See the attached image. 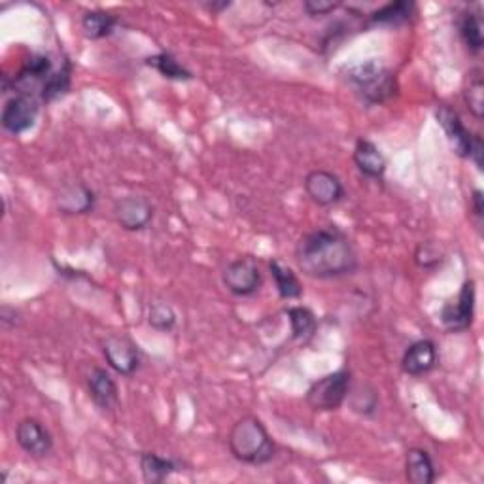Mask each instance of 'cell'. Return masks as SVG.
<instances>
[{
    "instance_id": "3",
    "label": "cell",
    "mask_w": 484,
    "mask_h": 484,
    "mask_svg": "<svg viewBox=\"0 0 484 484\" xmlns=\"http://www.w3.org/2000/svg\"><path fill=\"white\" fill-rule=\"evenodd\" d=\"M347 80L367 104H384L398 95V78L383 63L369 59L347 68Z\"/></svg>"
},
{
    "instance_id": "13",
    "label": "cell",
    "mask_w": 484,
    "mask_h": 484,
    "mask_svg": "<svg viewBox=\"0 0 484 484\" xmlns=\"http://www.w3.org/2000/svg\"><path fill=\"white\" fill-rule=\"evenodd\" d=\"M437 365V347L432 339H420L409 345L401 357V369L410 376H422Z\"/></svg>"
},
{
    "instance_id": "9",
    "label": "cell",
    "mask_w": 484,
    "mask_h": 484,
    "mask_svg": "<svg viewBox=\"0 0 484 484\" xmlns=\"http://www.w3.org/2000/svg\"><path fill=\"white\" fill-rule=\"evenodd\" d=\"M114 218L125 231H142L154 220V205L140 195L121 197L114 203Z\"/></svg>"
},
{
    "instance_id": "28",
    "label": "cell",
    "mask_w": 484,
    "mask_h": 484,
    "mask_svg": "<svg viewBox=\"0 0 484 484\" xmlns=\"http://www.w3.org/2000/svg\"><path fill=\"white\" fill-rule=\"evenodd\" d=\"M148 324L155 331H171L176 326V314L171 304L163 301H155L150 304L148 311Z\"/></svg>"
},
{
    "instance_id": "4",
    "label": "cell",
    "mask_w": 484,
    "mask_h": 484,
    "mask_svg": "<svg viewBox=\"0 0 484 484\" xmlns=\"http://www.w3.org/2000/svg\"><path fill=\"white\" fill-rule=\"evenodd\" d=\"M436 118L443 128L448 142H451L454 154L462 159L473 161L477 169L482 171V154H484L482 138L479 135H473L468 128H465L462 118L458 116L456 110L451 109V106H446V104L437 106Z\"/></svg>"
},
{
    "instance_id": "7",
    "label": "cell",
    "mask_w": 484,
    "mask_h": 484,
    "mask_svg": "<svg viewBox=\"0 0 484 484\" xmlns=\"http://www.w3.org/2000/svg\"><path fill=\"white\" fill-rule=\"evenodd\" d=\"M40 99L27 93H15L4 102L3 116V129L13 136H20L34 128V123L40 114Z\"/></svg>"
},
{
    "instance_id": "15",
    "label": "cell",
    "mask_w": 484,
    "mask_h": 484,
    "mask_svg": "<svg viewBox=\"0 0 484 484\" xmlns=\"http://www.w3.org/2000/svg\"><path fill=\"white\" fill-rule=\"evenodd\" d=\"M354 165L365 178H371V180H383V176L386 174V167H388L386 157L381 152V148L367 138H360L356 142Z\"/></svg>"
},
{
    "instance_id": "6",
    "label": "cell",
    "mask_w": 484,
    "mask_h": 484,
    "mask_svg": "<svg viewBox=\"0 0 484 484\" xmlns=\"http://www.w3.org/2000/svg\"><path fill=\"white\" fill-rule=\"evenodd\" d=\"M224 286L229 294L237 297L256 295L263 286V275L256 258L244 256L231 261L224 271Z\"/></svg>"
},
{
    "instance_id": "22",
    "label": "cell",
    "mask_w": 484,
    "mask_h": 484,
    "mask_svg": "<svg viewBox=\"0 0 484 484\" xmlns=\"http://www.w3.org/2000/svg\"><path fill=\"white\" fill-rule=\"evenodd\" d=\"M415 13H417L415 3H409V0H398V3H388L381 6L379 10H374L371 13V22L379 25L400 27V25L409 23Z\"/></svg>"
},
{
    "instance_id": "17",
    "label": "cell",
    "mask_w": 484,
    "mask_h": 484,
    "mask_svg": "<svg viewBox=\"0 0 484 484\" xmlns=\"http://www.w3.org/2000/svg\"><path fill=\"white\" fill-rule=\"evenodd\" d=\"M405 477L410 484H432L437 479V470L432 454L426 448H409L405 454Z\"/></svg>"
},
{
    "instance_id": "2",
    "label": "cell",
    "mask_w": 484,
    "mask_h": 484,
    "mask_svg": "<svg viewBox=\"0 0 484 484\" xmlns=\"http://www.w3.org/2000/svg\"><path fill=\"white\" fill-rule=\"evenodd\" d=\"M227 443L233 458L248 465H265L277 456L275 441L256 417H244L233 426Z\"/></svg>"
},
{
    "instance_id": "30",
    "label": "cell",
    "mask_w": 484,
    "mask_h": 484,
    "mask_svg": "<svg viewBox=\"0 0 484 484\" xmlns=\"http://www.w3.org/2000/svg\"><path fill=\"white\" fill-rule=\"evenodd\" d=\"M340 8V3H331V0H307L303 3V10L309 15H328Z\"/></svg>"
},
{
    "instance_id": "27",
    "label": "cell",
    "mask_w": 484,
    "mask_h": 484,
    "mask_svg": "<svg viewBox=\"0 0 484 484\" xmlns=\"http://www.w3.org/2000/svg\"><path fill=\"white\" fill-rule=\"evenodd\" d=\"M350 409L362 417H373L376 407H379V393L369 384H357L350 388L347 398Z\"/></svg>"
},
{
    "instance_id": "14",
    "label": "cell",
    "mask_w": 484,
    "mask_h": 484,
    "mask_svg": "<svg viewBox=\"0 0 484 484\" xmlns=\"http://www.w3.org/2000/svg\"><path fill=\"white\" fill-rule=\"evenodd\" d=\"M56 203L57 210L65 216H76V214H87L95 208L97 195L84 182H73L61 188Z\"/></svg>"
},
{
    "instance_id": "18",
    "label": "cell",
    "mask_w": 484,
    "mask_h": 484,
    "mask_svg": "<svg viewBox=\"0 0 484 484\" xmlns=\"http://www.w3.org/2000/svg\"><path fill=\"white\" fill-rule=\"evenodd\" d=\"M178 471H182V465L172 458L159 456L155 453L140 454V473H142V479L150 484L163 482Z\"/></svg>"
},
{
    "instance_id": "24",
    "label": "cell",
    "mask_w": 484,
    "mask_h": 484,
    "mask_svg": "<svg viewBox=\"0 0 484 484\" xmlns=\"http://www.w3.org/2000/svg\"><path fill=\"white\" fill-rule=\"evenodd\" d=\"M290 318V326H292V337L299 343H309V340L314 337L318 321L316 316L311 309L307 307H290L286 311Z\"/></svg>"
},
{
    "instance_id": "16",
    "label": "cell",
    "mask_w": 484,
    "mask_h": 484,
    "mask_svg": "<svg viewBox=\"0 0 484 484\" xmlns=\"http://www.w3.org/2000/svg\"><path fill=\"white\" fill-rule=\"evenodd\" d=\"M87 392L89 398L102 410H110L118 403V384L112 379V374L102 367H93L89 373Z\"/></svg>"
},
{
    "instance_id": "31",
    "label": "cell",
    "mask_w": 484,
    "mask_h": 484,
    "mask_svg": "<svg viewBox=\"0 0 484 484\" xmlns=\"http://www.w3.org/2000/svg\"><path fill=\"white\" fill-rule=\"evenodd\" d=\"M471 210H473V216L480 224L482 214H484V203H482V191L479 188L473 189V195H471Z\"/></svg>"
},
{
    "instance_id": "29",
    "label": "cell",
    "mask_w": 484,
    "mask_h": 484,
    "mask_svg": "<svg viewBox=\"0 0 484 484\" xmlns=\"http://www.w3.org/2000/svg\"><path fill=\"white\" fill-rule=\"evenodd\" d=\"M444 261L443 250L436 242H420L415 252V263L426 271H434Z\"/></svg>"
},
{
    "instance_id": "19",
    "label": "cell",
    "mask_w": 484,
    "mask_h": 484,
    "mask_svg": "<svg viewBox=\"0 0 484 484\" xmlns=\"http://www.w3.org/2000/svg\"><path fill=\"white\" fill-rule=\"evenodd\" d=\"M268 271H271V277L275 280L277 292L282 299L286 301H294L303 295V286L299 277L294 273V268L290 265H286L282 260L273 258L268 261Z\"/></svg>"
},
{
    "instance_id": "26",
    "label": "cell",
    "mask_w": 484,
    "mask_h": 484,
    "mask_svg": "<svg viewBox=\"0 0 484 484\" xmlns=\"http://www.w3.org/2000/svg\"><path fill=\"white\" fill-rule=\"evenodd\" d=\"M468 84L463 87V101L473 118L482 119L484 116V80L479 68H473L468 75Z\"/></svg>"
},
{
    "instance_id": "12",
    "label": "cell",
    "mask_w": 484,
    "mask_h": 484,
    "mask_svg": "<svg viewBox=\"0 0 484 484\" xmlns=\"http://www.w3.org/2000/svg\"><path fill=\"white\" fill-rule=\"evenodd\" d=\"M15 441L32 458H48L53 451L51 434L37 418H23L15 427Z\"/></svg>"
},
{
    "instance_id": "8",
    "label": "cell",
    "mask_w": 484,
    "mask_h": 484,
    "mask_svg": "<svg viewBox=\"0 0 484 484\" xmlns=\"http://www.w3.org/2000/svg\"><path fill=\"white\" fill-rule=\"evenodd\" d=\"M475 301H477L475 280H465L462 284L456 301L446 303L441 309V324L444 326V330L451 333L468 331L475 320Z\"/></svg>"
},
{
    "instance_id": "20",
    "label": "cell",
    "mask_w": 484,
    "mask_h": 484,
    "mask_svg": "<svg viewBox=\"0 0 484 484\" xmlns=\"http://www.w3.org/2000/svg\"><path fill=\"white\" fill-rule=\"evenodd\" d=\"M119 20L114 13L104 10H89L82 15V31L89 40H102L114 34Z\"/></svg>"
},
{
    "instance_id": "25",
    "label": "cell",
    "mask_w": 484,
    "mask_h": 484,
    "mask_svg": "<svg viewBox=\"0 0 484 484\" xmlns=\"http://www.w3.org/2000/svg\"><path fill=\"white\" fill-rule=\"evenodd\" d=\"M458 32L460 39L471 53H480L484 46V37H482V22L480 17L473 12H463L458 20Z\"/></svg>"
},
{
    "instance_id": "21",
    "label": "cell",
    "mask_w": 484,
    "mask_h": 484,
    "mask_svg": "<svg viewBox=\"0 0 484 484\" xmlns=\"http://www.w3.org/2000/svg\"><path fill=\"white\" fill-rule=\"evenodd\" d=\"M70 85H73V63L65 59L61 66L53 70V75L44 82L40 89V101L48 104L63 99L70 92Z\"/></svg>"
},
{
    "instance_id": "10",
    "label": "cell",
    "mask_w": 484,
    "mask_h": 484,
    "mask_svg": "<svg viewBox=\"0 0 484 484\" xmlns=\"http://www.w3.org/2000/svg\"><path fill=\"white\" fill-rule=\"evenodd\" d=\"M106 364L121 376H131L140 367V350L129 337H109L102 347Z\"/></svg>"
},
{
    "instance_id": "11",
    "label": "cell",
    "mask_w": 484,
    "mask_h": 484,
    "mask_svg": "<svg viewBox=\"0 0 484 484\" xmlns=\"http://www.w3.org/2000/svg\"><path fill=\"white\" fill-rule=\"evenodd\" d=\"M303 186L304 191L311 197V201H314L320 207L337 205L339 201H343L345 197V186L339 180V176L324 169L311 171L304 176Z\"/></svg>"
},
{
    "instance_id": "5",
    "label": "cell",
    "mask_w": 484,
    "mask_h": 484,
    "mask_svg": "<svg viewBox=\"0 0 484 484\" xmlns=\"http://www.w3.org/2000/svg\"><path fill=\"white\" fill-rule=\"evenodd\" d=\"M352 388V373L348 369H339L328 373L314 381L307 390V403L312 410L331 412L347 403L348 392Z\"/></svg>"
},
{
    "instance_id": "23",
    "label": "cell",
    "mask_w": 484,
    "mask_h": 484,
    "mask_svg": "<svg viewBox=\"0 0 484 484\" xmlns=\"http://www.w3.org/2000/svg\"><path fill=\"white\" fill-rule=\"evenodd\" d=\"M145 63L148 66H152L154 70H157V73L163 78H167V80H174V82H191L193 80L191 70H188L169 51L154 53V56H148L145 59Z\"/></svg>"
},
{
    "instance_id": "1",
    "label": "cell",
    "mask_w": 484,
    "mask_h": 484,
    "mask_svg": "<svg viewBox=\"0 0 484 484\" xmlns=\"http://www.w3.org/2000/svg\"><path fill=\"white\" fill-rule=\"evenodd\" d=\"M295 261L303 275L316 280L340 278L357 268L356 248L337 227H320L303 235L295 246Z\"/></svg>"
}]
</instances>
